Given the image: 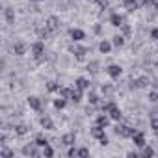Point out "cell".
Returning <instances> with one entry per match:
<instances>
[{"mask_svg":"<svg viewBox=\"0 0 158 158\" xmlns=\"http://www.w3.org/2000/svg\"><path fill=\"white\" fill-rule=\"evenodd\" d=\"M30 50H32V56H34L35 60H41V58L45 56V43H43V41H35V43L30 47Z\"/></svg>","mask_w":158,"mask_h":158,"instance_id":"cell-1","label":"cell"},{"mask_svg":"<svg viewBox=\"0 0 158 158\" xmlns=\"http://www.w3.org/2000/svg\"><path fill=\"white\" fill-rule=\"evenodd\" d=\"M114 130H115V134H117V136H121V138H132V136H134V132H136V128L127 127V125H117Z\"/></svg>","mask_w":158,"mask_h":158,"instance_id":"cell-2","label":"cell"},{"mask_svg":"<svg viewBox=\"0 0 158 158\" xmlns=\"http://www.w3.org/2000/svg\"><path fill=\"white\" fill-rule=\"evenodd\" d=\"M45 26H47V30H48L50 34H56V32L60 30V19H58V17H48L47 23H45Z\"/></svg>","mask_w":158,"mask_h":158,"instance_id":"cell-3","label":"cell"},{"mask_svg":"<svg viewBox=\"0 0 158 158\" xmlns=\"http://www.w3.org/2000/svg\"><path fill=\"white\" fill-rule=\"evenodd\" d=\"M23 154L24 156H39V151H37V143H28L23 147Z\"/></svg>","mask_w":158,"mask_h":158,"instance_id":"cell-4","label":"cell"},{"mask_svg":"<svg viewBox=\"0 0 158 158\" xmlns=\"http://www.w3.org/2000/svg\"><path fill=\"white\" fill-rule=\"evenodd\" d=\"M132 141H134V145H136V147H141V149L147 145V141H145V134H143V132H138V130L134 132Z\"/></svg>","mask_w":158,"mask_h":158,"instance_id":"cell-5","label":"cell"},{"mask_svg":"<svg viewBox=\"0 0 158 158\" xmlns=\"http://www.w3.org/2000/svg\"><path fill=\"white\" fill-rule=\"evenodd\" d=\"M106 73H108V76H110V78H114V80H115V78H119V76H121L123 69H121L119 65H115V63H114V65H110V67L106 69Z\"/></svg>","mask_w":158,"mask_h":158,"instance_id":"cell-6","label":"cell"},{"mask_svg":"<svg viewBox=\"0 0 158 158\" xmlns=\"http://www.w3.org/2000/svg\"><path fill=\"white\" fill-rule=\"evenodd\" d=\"M13 54L15 56H24L26 54V45L23 41H15L13 43Z\"/></svg>","mask_w":158,"mask_h":158,"instance_id":"cell-7","label":"cell"},{"mask_svg":"<svg viewBox=\"0 0 158 158\" xmlns=\"http://www.w3.org/2000/svg\"><path fill=\"white\" fill-rule=\"evenodd\" d=\"M74 88H78V89L86 91V89H89V80H88V78H84V76L76 78V82H74Z\"/></svg>","mask_w":158,"mask_h":158,"instance_id":"cell-8","label":"cell"},{"mask_svg":"<svg viewBox=\"0 0 158 158\" xmlns=\"http://www.w3.org/2000/svg\"><path fill=\"white\" fill-rule=\"evenodd\" d=\"M74 141H76V136H74L73 132H67V134H63V136H61V143H63L65 147L74 145Z\"/></svg>","mask_w":158,"mask_h":158,"instance_id":"cell-9","label":"cell"},{"mask_svg":"<svg viewBox=\"0 0 158 158\" xmlns=\"http://www.w3.org/2000/svg\"><path fill=\"white\" fill-rule=\"evenodd\" d=\"M71 37H73V41H82L84 37H86V34H84V30H80V28H71Z\"/></svg>","mask_w":158,"mask_h":158,"instance_id":"cell-10","label":"cell"},{"mask_svg":"<svg viewBox=\"0 0 158 158\" xmlns=\"http://www.w3.org/2000/svg\"><path fill=\"white\" fill-rule=\"evenodd\" d=\"M28 106L35 112H41V99L39 97H28Z\"/></svg>","mask_w":158,"mask_h":158,"instance_id":"cell-11","label":"cell"},{"mask_svg":"<svg viewBox=\"0 0 158 158\" xmlns=\"http://www.w3.org/2000/svg\"><path fill=\"white\" fill-rule=\"evenodd\" d=\"M91 136H93V138H97V139H102V138H106V134H104V127H101V125H95V127L91 128Z\"/></svg>","mask_w":158,"mask_h":158,"instance_id":"cell-12","label":"cell"},{"mask_svg":"<svg viewBox=\"0 0 158 158\" xmlns=\"http://www.w3.org/2000/svg\"><path fill=\"white\" fill-rule=\"evenodd\" d=\"M110 24L115 26V28H121V26H123V17H121L119 13H112V15H110Z\"/></svg>","mask_w":158,"mask_h":158,"instance_id":"cell-13","label":"cell"},{"mask_svg":"<svg viewBox=\"0 0 158 158\" xmlns=\"http://www.w3.org/2000/svg\"><path fill=\"white\" fill-rule=\"evenodd\" d=\"M39 123H41L43 128H47V130H54V121H52L48 115H43V117L39 119Z\"/></svg>","mask_w":158,"mask_h":158,"instance_id":"cell-14","label":"cell"},{"mask_svg":"<svg viewBox=\"0 0 158 158\" xmlns=\"http://www.w3.org/2000/svg\"><path fill=\"white\" fill-rule=\"evenodd\" d=\"M69 99H71L73 102H80V101H82V89H78V88L71 89V93H69Z\"/></svg>","mask_w":158,"mask_h":158,"instance_id":"cell-15","label":"cell"},{"mask_svg":"<svg viewBox=\"0 0 158 158\" xmlns=\"http://www.w3.org/2000/svg\"><path fill=\"white\" fill-rule=\"evenodd\" d=\"M71 52L76 54V58H80V60H82L84 54L88 52V48H84V47H74V45H73V47H71Z\"/></svg>","mask_w":158,"mask_h":158,"instance_id":"cell-16","label":"cell"},{"mask_svg":"<svg viewBox=\"0 0 158 158\" xmlns=\"http://www.w3.org/2000/svg\"><path fill=\"white\" fill-rule=\"evenodd\" d=\"M149 86V78L147 76H139L138 80H134V88H147Z\"/></svg>","mask_w":158,"mask_h":158,"instance_id":"cell-17","label":"cell"},{"mask_svg":"<svg viewBox=\"0 0 158 158\" xmlns=\"http://www.w3.org/2000/svg\"><path fill=\"white\" fill-rule=\"evenodd\" d=\"M4 17H6V21H8V24H13V23H15V13H13L11 8H6V10H4Z\"/></svg>","mask_w":158,"mask_h":158,"instance_id":"cell-18","label":"cell"},{"mask_svg":"<svg viewBox=\"0 0 158 158\" xmlns=\"http://www.w3.org/2000/svg\"><path fill=\"white\" fill-rule=\"evenodd\" d=\"M99 50H101L102 54H108V52L112 50V43H110V41H106V39H104V41H101V43H99Z\"/></svg>","mask_w":158,"mask_h":158,"instance_id":"cell-19","label":"cell"},{"mask_svg":"<svg viewBox=\"0 0 158 158\" xmlns=\"http://www.w3.org/2000/svg\"><path fill=\"white\" fill-rule=\"evenodd\" d=\"M110 119H112L110 115H99V117H97V125H101V127L106 128V127L110 125Z\"/></svg>","mask_w":158,"mask_h":158,"instance_id":"cell-20","label":"cell"},{"mask_svg":"<svg viewBox=\"0 0 158 158\" xmlns=\"http://www.w3.org/2000/svg\"><path fill=\"white\" fill-rule=\"evenodd\" d=\"M112 45L114 47H123L125 45V37L123 35H114L112 37Z\"/></svg>","mask_w":158,"mask_h":158,"instance_id":"cell-21","label":"cell"},{"mask_svg":"<svg viewBox=\"0 0 158 158\" xmlns=\"http://www.w3.org/2000/svg\"><path fill=\"white\" fill-rule=\"evenodd\" d=\"M26 132H28V127L26 125H23V123L21 125H15V134L17 136H24Z\"/></svg>","mask_w":158,"mask_h":158,"instance_id":"cell-22","label":"cell"},{"mask_svg":"<svg viewBox=\"0 0 158 158\" xmlns=\"http://www.w3.org/2000/svg\"><path fill=\"white\" fill-rule=\"evenodd\" d=\"M34 141L37 143V147H47V145H48V139H47L45 136H41V134H39V136H37Z\"/></svg>","mask_w":158,"mask_h":158,"instance_id":"cell-23","label":"cell"},{"mask_svg":"<svg viewBox=\"0 0 158 158\" xmlns=\"http://www.w3.org/2000/svg\"><path fill=\"white\" fill-rule=\"evenodd\" d=\"M41 154H43V156H47V158H52V156H54V149H52L50 145H47V147H43Z\"/></svg>","mask_w":158,"mask_h":158,"instance_id":"cell-24","label":"cell"},{"mask_svg":"<svg viewBox=\"0 0 158 158\" xmlns=\"http://www.w3.org/2000/svg\"><path fill=\"white\" fill-rule=\"evenodd\" d=\"M65 104H67V101H65L63 97H60V99H56V101H54V106H56L58 110H63V108H65Z\"/></svg>","mask_w":158,"mask_h":158,"instance_id":"cell-25","label":"cell"},{"mask_svg":"<svg viewBox=\"0 0 158 158\" xmlns=\"http://www.w3.org/2000/svg\"><path fill=\"white\" fill-rule=\"evenodd\" d=\"M76 156H80V158H86V156H89V149H86V147H80L76 151Z\"/></svg>","mask_w":158,"mask_h":158,"instance_id":"cell-26","label":"cell"},{"mask_svg":"<svg viewBox=\"0 0 158 158\" xmlns=\"http://www.w3.org/2000/svg\"><path fill=\"white\" fill-rule=\"evenodd\" d=\"M151 128H152L154 132H158V117H156L154 114L151 115Z\"/></svg>","mask_w":158,"mask_h":158,"instance_id":"cell-27","label":"cell"},{"mask_svg":"<svg viewBox=\"0 0 158 158\" xmlns=\"http://www.w3.org/2000/svg\"><path fill=\"white\" fill-rule=\"evenodd\" d=\"M88 101H89L91 104H97V102H99V97H97V93H95V91H89V95H88Z\"/></svg>","mask_w":158,"mask_h":158,"instance_id":"cell-28","label":"cell"},{"mask_svg":"<svg viewBox=\"0 0 158 158\" xmlns=\"http://www.w3.org/2000/svg\"><path fill=\"white\" fill-rule=\"evenodd\" d=\"M152 154H154V149L145 145V147H143V151H141V156H152Z\"/></svg>","mask_w":158,"mask_h":158,"instance_id":"cell-29","label":"cell"},{"mask_svg":"<svg viewBox=\"0 0 158 158\" xmlns=\"http://www.w3.org/2000/svg\"><path fill=\"white\" fill-rule=\"evenodd\" d=\"M58 93H60V97H63V99H69V93H71V89H67V88H60V89H58Z\"/></svg>","mask_w":158,"mask_h":158,"instance_id":"cell-30","label":"cell"},{"mask_svg":"<svg viewBox=\"0 0 158 158\" xmlns=\"http://www.w3.org/2000/svg\"><path fill=\"white\" fill-rule=\"evenodd\" d=\"M47 89H48V91H58V89H60V84H56V82H48Z\"/></svg>","mask_w":158,"mask_h":158,"instance_id":"cell-31","label":"cell"},{"mask_svg":"<svg viewBox=\"0 0 158 158\" xmlns=\"http://www.w3.org/2000/svg\"><path fill=\"white\" fill-rule=\"evenodd\" d=\"M13 154H15L13 151H10V149H4V147H2V151H0V156H13Z\"/></svg>","mask_w":158,"mask_h":158,"instance_id":"cell-32","label":"cell"},{"mask_svg":"<svg viewBox=\"0 0 158 158\" xmlns=\"http://www.w3.org/2000/svg\"><path fill=\"white\" fill-rule=\"evenodd\" d=\"M121 30H123V34H125V35H130V34H132V28H130L128 24H123V26H121Z\"/></svg>","mask_w":158,"mask_h":158,"instance_id":"cell-33","label":"cell"},{"mask_svg":"<svg viewBox=\"0 0 158 158\" xmlns=\"http://www.w3.org/2000/svg\"><path fill=\"white\" fill-rule=\"evenodd\" d=\"M149 101H151V102H158V93H156V91H151V93H149Z\"/></svg>","mask_w":158,"mask_h":158,"instance_id":"cell-34","label":"cell"},{"mask_svg":"<svg viewBox=\"0 0 158 158\" xmlns=\"http://www.w3.org/2000/svg\"><path fill=\"white\" fill-rule=\"evenodd\" d=\"M76 151H78V149H74V145H71L69 151H67V156H76Z\"/></svg>","mask_w":158,"mask_h":158,"instance_id":"cell-35","label":"cell"},{"mask_svg":"<svg viewBox=\"0 0 158 158\" xmlns=\"http://www.w3.org/2000/svg\"><path fill=\"white\" fill-rule=\"evenodd\" d=\"M151 37L158 41V28H152V30H151Z\"/></svg>","mask_w":158,"mask_h":158,"instance_id":"cell-36","label":"cell"},{"mask_svg":"<svg viewBox=\"0 0 158 158\" xmlns=\"http://www.w3.org/2000/svg\"><path fill=\"white\" fill-rule=\"evenodd\" d=\"M95 2H97L101 8H106V6H108V0H95Z\"/></svg>","mask_w":158,"mask_h":158,"instance_id":"cell-37","label":"cell"},{"mask_svg":"<svg viewBox=\"0 0 158 158\" xmlns=\"http://www.w3.org/2000/svg\"><path fill=\"white\" fill-rule=\"evenodd\" d=\"M145 4H149V0H138V6H145Z\"/></svg>","mask_w":158,"mask_h":158,"instance_id":"cell-38","label":"cell"},{"mask_svg":"<svg viewBox=\"0 0 158 158\" xmlns=\"http://www.w3.org/2000/svg\"><path fill=\"white\" fill-rule=\"evenodd\" d=\"M149 4H152V6L158 10V0H149Z\"/></svg>","mask_w":158,"mask_h":158,"instance_id":"cell-39","label":"cell"},{"mask_svg":"<svg viewBox=\"0 0 158 158\" xmlns=\"http://www.w3.org/2000/svg\"><path fill=\"white\" fill-rule=\"evenodd\" d=\"M152 86H154V88H158V78H154V82H152Z\"/></svg>","mask_w":158,"mask_h":158,"instance_id":"cell-40","label":"cell"},{"mask_svg":"<svg viewBox=\"0 0 158 158\" xmlns=\"http://www.w3.org/2000/svg\"><path fill=\"white\" fill-rule=\"evenodd\" d=\"M34 2H39V0H34Z\"/></svg>","mask_w":158,"mask_h":158,"instance_id":"cell-41","label":"cell"}]
</instances>
